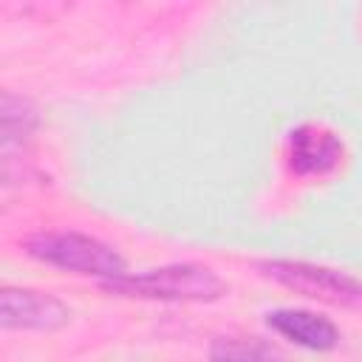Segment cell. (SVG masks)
<instances>
[{"label": "cell", "mask_w": 362, "mask_h": 362, "mask_svg": "<svg viewBox=\"0 0 362 362\" xmlns=\"http://www.w3.org/2000/svg\"><path fill=\"white\" fill-rule=\"evenodd\" d=\"M107 291L147 300H218L223 294V280L198 263H178L164 269H150L144 274H122L105 283Z\"/></svg>", "instance_id": "1"}, {"label": "cell", "mask_w": 362, "mask_h": 362, "mask_svg": "<svg viewBox=\"0 0 362 362\" xmlns=\"http://www.w3.org/2000/svg\"><path fill=\"white\" fill-rule=\"evenodd\" d=\"M28 255L65 269V272H76V274H93V277H105L116 280L122 274H127L124 260L102 240L90 238V235H79V232H42L28 238L25 243Z\"/></svg>", "instance_id": "2"}, {"label": "cell", "mask_w": 362, "mask_h": 362, "mask_svg": "<svg viewBox=\"0 0 362 362\" xmlns=\"http://www.w3.org/2000/svg\"><path fill=\"white\" fill-rule=\"evenodd\" d=\"M269 277H274L277 283L325 300V303H337V305H362V283L351 274L325 269V266H311V263H291V260H274L263 266Z\"/></svg>", "instance_id": "3"}, {"label": "cell", "mask_w": 362, "mask_h": 362, "mask_svg": "<svg viewBox=\"0 0 362 362\" xmlns=\"http://www.w3.org/2000/svg\"><path fill=\"white\" fill-rule=\"evenodd\" d=\"M71 308L34 288H3L0 291V322L3 328H28V331H57L68 325Z\"/></svg>", "instance_id": "4"}, {"label": "cell", "mask_w": 362, "mask_h": 362, "mask_svg": "<svg viewBox=\"0 0 362 362\" xmlns=\"http://www.w3.org/2000/svg\"><path fill=\"white\" fill-rule=\"evenodd\" d=\"M342 141L322 124H300L288 136V164L297 175H320L337 167Z\"/></svg>", "instance_id": "5"}, {"label": "cell", "mask_w": 362, "mask_h": 362, "mask_svg": "<svg viewBox=\"0 0 362 362\" xmlns=\"http://www.w3.org/2000/svg\"><path fill=\"white\" fill-rule=\"evenodd\" d=\"M266 320L277 334H283L286 339H291L303 348H311V351H328L339 342V331L331 320L317 317L303 308H277Z\"/></svg>", "instance_id": "6"}, {"label": "cell", "mask_w": 362, "mask_h": 362, "mask_svg": "<svg viewBox=\"0 0 362 362\" xmlns=\"http://www.w3.org/2000/svg\"><path fill=\"white\" fill-rule=\"evenodd\" d=\"M212 362H283L280 354L257 337H218L209 348Z\"/></svg>", "instance_id": "7"}, {"label": "cell", "mask_w": 362, "mask_h": 362, "mask_svg": "<svg viewBox=\"0 0 362 362\" xmlns=\"http://www.w3.org/2000/svg\"><path fill=\"white\" fill-rule=\"evenodd\" d=\"M37 124V113L34 107L11 93H3V141L11 144V139L17 136H28Z\"/></svg>", "instance_id": "8"}]
</instances>
